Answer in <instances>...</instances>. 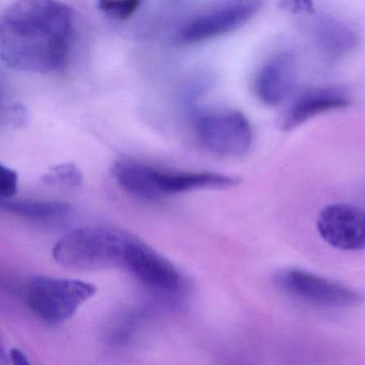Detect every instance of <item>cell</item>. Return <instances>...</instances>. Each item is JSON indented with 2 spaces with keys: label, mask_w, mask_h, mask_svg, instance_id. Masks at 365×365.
<instances>
[{
  "label": "cell",
  "mask_w": 365,
  "mask_h": 365,
  "mask_svg": "<svg viewBox=\"0 0 365 365\" xmlns=\"http://www.w3.org/2000/svg\"><path fill=\"white\" fill-rule=\"evenodd\" d=\"M72 35L69 6L51 0L18 1L0 19V57L19 71H59L67 63Z\"/></svg>",
  "instance_id": "cell-1"
},
{
  "label": "cell",
  "mask_w": 365,
  "mask_h": 365,
  "mask_svg": "<svg viewBox=\"0 0 365 365\" xmlns=\"http://www.w3.org/2000/svg\"><path fill=\"white\" fill-rule=\"evenodd\" d=\"M117 185L130 195L157 200L205 189H230L240 179L215 172L166 170L134 160H120L112 166Z\"/></svg>",
  "instance_id": "cell-2"
},
{
  "label": "cell",
  "mask_w": 365,
  "mask_h": 365,
  "mask_svg": "<svg viewBox=\"0 0 365 365\" xmlns=\"http://www.w3.org/2000/svg\"><path fill=\"white\" fill-rule=\"evenodd\" d=\"M135 238L118 228L85 226L59 239L53 249V257L61 266L73 270L125 268Z\"/></svg>",
  "instance_id": "cell-3"
},
{
  "label": "cell",
  "mask_w": 365,
  "mask_h": 365,
  "mask_svg": "<svg viewBox=\"0 0 365 365\" xmlns=\"http://www.w3.org/2000/svg\"><path fill=\"white\" fill-rule=\"evenodd\" d=\"M96 292V286L87 282L35 277L26 282L22 296L36 317L54 324L70 319Z\"/></svg>",
  "instance_id": "cell-4"
},
{
  "label": "cell",
  "mask_w": 365,
  "mask_h": 365,
  "mask_svg": "<svg viewBox=\"0 0 365 365\" xmlns=\"http://www.w3.org/2000/svg\"><path fill=\"white\" fill-rule=\"evenodd\" d=\"M192 121L198 140L210 153L230 158L249 153L253 131L249 119L239 110H194Z\"/></svg>",
  "instance_id": "cell-5"
},
{
  "label": "cell",
  "mask_w": 365,
  "mask_h": 365,
  "mask_svg": "<svg viewBox=\"0 0 365 365\" xmlns=\"http://www.w3.org/2000/svg\"><path fill=\"white\" fill-rule=\"evenodd\" d=\"M274 279L284 292L317 307L347 309L364 301L359 290L300 269L281 271Z\"/></svg>",
  "instance_id": "cell-6"
},
{
  "label": "cell",
  "mask_w": 365,
  "mask_h": 365,
  "mask_svg": "<svg viewBox=\"0 0 365 365\" xmlns=\"http://www.w3.org/2000/svg\"><path fill=\"white\" fill-rule=\"evenodd\" d=\"M260 1H227L190 19L177 31L180 43L195 44L232 33L247 24L259 11Z\"/></svg>",
  "instance_id": "cell-7"
},
{
  "label": "cell",
  "mask_w": 365,
  "mask_h": 365,
  "mask_svg": "<svg viewBox=\"0 0 365 365\" xmlns=\"http://www.w3.org/2000/svg\"><path fill=\"white\" fill-rule=\"evenodd\" d=\"M125 268L155 294L172 297L182 292L185 282L178 269L138 237L130 247Z\"/></svg>",
  "instance_id": "cell-8"
},
{
  "label": "cell",
  "mask_w": 365,
  "mask_h": 365,
  "mask_svg": "<svg viewBox=\"0 0 365 365\" xmlns=\"http://www.w3.org/2000/svg\"><path fill=\"white\" fill-rule=\"evenodd\" d=\"M320 237L335 249L365 250V210L349 204H332L320 211L317 219Z\"/></svg>",
  "instance_id": "cell-9"
},
{
  "label": "cell",
  "mask_w": 365,
  "mask_h": 365,
  "mask_svg": "<svg viewBox=\"0 0 365 365\" xmlns=\"http://www.w3.org/2000/svg\"><path fill=\"white\" fill-rule=\"evenodd\" d=\"M298 76V61L294 53H277L258 71L254 83L256 96L266 106H279L294 93Z\"/></svg>",
  "instance_id": "cell-10"
},
{
  "label": "cell",
  "mask_w": 365,
  "mask_h": 365,
  "mask_svg": "<svg viewBox=\"0 0 365 365\" xmlns=\"http://www.w3.org/2000/svg\"><path fill=\"white\" fill-rule=\"evenodd\" d=\"M350 97L336 87H314L303 91L289 106L282 121V130L292 131L318 115L347 108Z\"/></svg>",
  "instance_id": "cell-11"
},
{
  "label": "cell",
  "mask_w": 365,
  "mask_h": 365,
  "mask_svg": "<svg viewBox=\"0 0 365 365\" xmlns=\"http://www.w3.org/2000/svg\"><path fill=\"white\" fill-rule=\"evenodd\" d=\"M311 34L316 48L331 61L343 58L356 50L360 42L354 27L345 21L328 14H322L314 19Z\"/></svg>",
  "instance_id": "cell-12"
},
{
  "label": "cell",
  "mask_w": 365,
  "mask_h": 365,
  "mask_svg": "<svg viewBox=\"0 0 365 365\" xmlns=\"http://www.w3.org/2000/svg\"><path fill=\"white\" fill-rule=\"evenodd\" d=\"M6 212L31 221H53L66 217L71 210L69 204L50 200H5L1 204Z\"/></svg>",
  "instance_id": "cell-13"
},
{
  "label": "cell",
  "mask_w": 365,
  "mask_h": 365,
  "mask_svg": "<svg viewBox=\"0 0 365 365\" xmlns=\"http://www.w3.org/2000/svg\"><path fill=\"white\" fill-rule=\"evenodd\" d=\"M42 182L48 187L61 189H78L82 187V172L74 163H61L46 170L42 176Z\"/></svg>",
  "instance_id": "cell-14"
},
{
  "label": "cell",
  "mask_w": 365,
  "mask_h": 365,
  "mask_svg": "<svg viewBox=\"0 0 365 365\" xmlns=\"http://www.w3.org/2000/svg\"><path fill=\"white\" fill-rule=\"evenodd\" d=\"M142 6L140 0H125V1H99L98 8L102 14L116 21H127L131 19Z\"/></svg>",
  "instance_id": "cell-15"
},
{
  "label": "cell",
  "mask_w": 365,
  "mask_h": 365,
  "mask_svg": "<svg viewBox=\"0 0 365 365\" xmlns=\"http://www.w3.org/2000/svg\"><path fill=\"white\" fill-rule=\"evenodd\" d=\"M19 187V174L11 168L0 165V196L3 202L16 196Z\"/></svg>",
  "instance_id": "cell-16"
},
{
  "label": "cell",
  "mask_w": 365,
  "mask_h": 365,
  "mask_svg": "<svg viewBox=\"0 0 365 365\" xmlns=\"http://www.w3.org/2000/svg\"><path fill=\"white\" fill-rule=\"evenodd\" d=\"M281 5L283 6L284 9L287 10V11L294 12V14L312 11V7H313V4L296 3V1H284Z\"/></svg>",
  "instance_id": "cell-17"
},
{
  "label": "cell",
  "mask_w": 365,
  "mask_h": 365,
  "mask_svg": "<svg viewBox=\"0 0 365 365\" xmlns=\"http://www.w3.org/2000/svg\"><path fill=\"white\" fill-rule=\"evenodd\" d=\"M10 360L12 365H31V361L25 356L24 352L21 351L18 348H14L10 352Z\"/></svg>",
  "instance_id": "cell-18"
}]
</instances>
